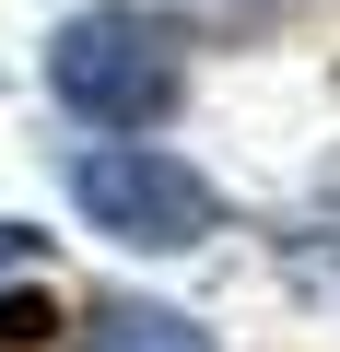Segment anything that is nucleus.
Returning <instances> with one entry per match:
<instances>
[{"label":"nucleus","instance_id":"nucleus-1","mask_svg":"<svg viewBox=\"0 0 340 352\" xmlns=\"http://www.w3.org/2000/svg\"><path fill=\"white\" fill-rule=\"evenodd\" d=\"M47 106L94 141H152L188 106V36L152 12V0H82L47 24Z\"/></svg>","mask_w":340,"mask_h":352},{"label":"nucleus","instance_id":"nucleus-3","mask_svg":"<svg viewBox=\"0 0 340 352\" xmlns=\"http://www.w3.org/2000/svg\"><path fill=\"white\" fill-rule=\"evenodd\" d=\"M71 352H223V340H212L188 305H152V294H106V305H82Z\"/></svg>","mask_w":340,"mask_h":352},{"label":"nucleus","instance_id":"nucleus-7","mask_svg":"<svg viewBox=\"0 0 340 352\" xmlns=\"http://www.w3.org/2000/svg\"><path fill=\"white\" fill-rule=\"evenodd\" d=\"M36 329H47V305H36V294H0V340H36Z\"/></svg>","mask_w":340,"mask_h":352},{"label":"nucleus","instance_id":"nucleus-5","mask_svg":"<svg viewBox=\"0 0 340 352\" xmlns=\"http://www.w3.org/2000/svg\"><path fill=\"white\" fill-rule=\"evenodd\" d=\"M152 12L177 24L188 47H223V36H258V24L282 12V0H152Z\"/></svg>","mask_w":340,"mask_h":352},{"label":"nucleus","instance_id":"nucleus-4","mask_svg":"<svg viewBox=\"0 0 340 352\" xmlns=\"http://www.w3.org/2000/svg\"><path fill=\"white\" fill-rule=\"evenodd\" d=\"M282 270L317 294V305H340V176H328V188H317V212L282 235Z\"/></svg>","mask_w":340,"mask_h":352},{"label":"nucleus","instance_id":"nucleus-6","mask_svg":"<svg viewBox=\"0 0 340 352\" xmlns=\"http://www.w3.org/2000/svg\"><path fill=\"white\" fill-rule=\"evenodd\" d=\"M36 258H47V235H36V223H0V282H12V270H36Z\"/></svg>","mask_w":340,"mask_h":352},{"label":"nucleus","instance_id":"nucleus-2","mask_svg":"<svg viewBox=\"0 0 340 352\" xmlns=\"http://www.w3.org/2000/svg\"><path fill=\"white\" fill-rule=\"evenodd\" d=\"M71 212H82V235H106L117 258H200L223 223H235V200H223V176L200 164V153H177V141H82L71 153Z\"/></svg>","mask_w":340,"mask_h":352}]
</instances>
